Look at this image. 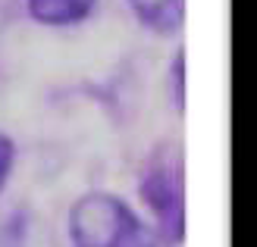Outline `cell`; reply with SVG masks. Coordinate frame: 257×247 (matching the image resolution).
Returning a JSON list of instances; mask_svg holds the SVG:
<instances>
[{
  "label": "cell",
  "instance_id": "3957f363",
  "mask_svg": "<svg viewBox=\"0 0 257 247\" xmlns=\"http://www.w3.org/2000/svg\"><path fill=\"white\" fill-rule=\"evenodd\" d=\"M97 0H25V10L38 25L47 29H66L79 25L94 13Z\"/></svg>",
  "mask_w": 257,
  "mask_h": 247
},
{
  "label": "cell",
  "instance_id": "5b68a950",
  "mask_svg": "<svg viewBox=\"0 0 257 247\" xmlns=\"http://www.w3.org/2000/svg\"><path fill=\"white\" fill-rule=\"evenodd\" d=\"M16 157H19L16 141L0 132V194H4L7 181H10V175H13V169H16Z\"/></svg>",
  "mask_w": 257,
  "mask_h": 247
},
{
  "label": "cell",
  "instance_id": "277c9868",
  "mask_svg": "<svg viewBox=\"0 0 257 247\" xmlns=\"http://www.w3.org/2000/svg\"><path fill=\"white\" fill-rule=\"evenodd\" d=\"M125 4L154 35H176L185 22V0H125Z\"/></svg>",
  "mask_w": 257,
  "mask_h": 247
},
{
  "label": "cell",
  "instance_id": "6da1fadb",
  "mask_svg": "<svg viewBox=\"0 0 257 247\" xmlns=\"http://www.w3.org/2000/svg\"><path fill=\"white\" fill-rule=\"evenodd\" d=\"M66 235L72 247H157L154 228L122 197L110 191H88L69 206Z\"/></svg>",
  "mask_w": 257,
  "mask_h": 247
},
{
  "label": "cell",
  "instance_id": "7a4b0ae2",
  "mask_svg": "<svg viewBox=\"0 0 257 247\" xmlns=\"http://www.w3.org/2000/svg\"><path fill=\"white\" fill-rule=\"evenodd\" d=\"M141 203L154 216V235L163 247L185 241V178L182 163L173 153H154L138 181Z\"/></svg>",
  "mask_w": 257,
  "mask_h": 247
}]
</instances>
